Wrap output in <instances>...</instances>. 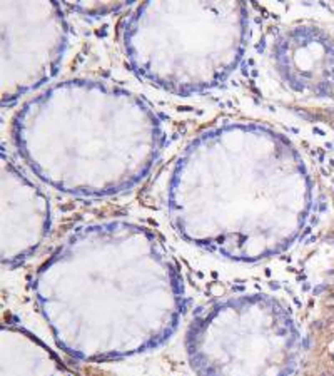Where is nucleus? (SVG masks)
I'll return each mask as SVG.
<instances>
[{
    "mask_svg": "<svg viewBox=\"0 0 334 376\" xmlns=\"http://www.w3.org/2000/svg\"><path fill=\"white\" fill-rule=\"evenodd\" d=\"M33 286L57 344L84 361L157 348L184 309L181 278L161 244L119 221L70 236L40 266Z\"/></svg>",
    "mask_w": 334,
    "mask_h": 376,
    "instance_id": "1",
    "label": "nucleus"
},
{
    "mask_svg": "<svg viewBox=\"0 0 334 376\" xmlns=\"http://www.w3.org/2000/svg\"><path fill=\"white\" fill-rule=\"evenodd\" d=\"M50 228L47 197L12 162L2 164V263L13 268L40 248Z\"/></svg>",
    "mask_w": 334,
    "mask_h": 376,
    "instance_id": "4",
    "label": "nucleus"
},
{
    "mask_svg": "<svg viewBox=\"0 0 334 376\" xmlns=\"http://www.w3.org/2000/svg\"><path fill=\"white\" fill-rule=\"evenodd\" d=\"M271 59L292 92L312 97L334 94V40L317 27H292L276 38Z\"/></svg>",
    "mask_w": 334,
    "mask_h": 376,
    "instance_id": "5",
    "label": "nucleus"
},
{
    "mask_svg": "<svg viewBox=\"0 0 334 376\" xmlns=\"http://www.w3.org/2000/svg\"><path fill=\"white\" fill-rule=\"evenodd\" d=\"M2 376H67L62 361L23 328L2 326Z\"/></svg>",
    "mask_w": 334,
    "mask_h": 376,
    "instance_id": "6",
    "label": "nucleus"
},
{
    "mask_svg": "<svg viewBox=\"0 0 334 376\" xmlns=\"http://www.w3.org/2000/svg\"><path fill=\"white\" fill-rule=\"evenodd\" d=\"M311 189L302 164L201 174L179 167L171 186V219L192 244L232 261L282 253L304 228Z\"/></svg>",
    "mask_w": 334,
    "mask_h": 376,
    "instance_id": "2",
    "label": "nucleus"
},
{
    "mask_svg": "<svg viewBox=\"0 0 334 376\" xmlns=\"http://www.w3.org/2000/svg\"><path fill=\"white\" fill-rule=\"evenodd\" d=\"M301 334L287 309L269 296H237L201 311L186 333L197 376H291Z\"/></svg>",
    "mask_w": 334,
    "mask_h": 376,
    "instance_id": "3",
    "label": "nucleus"
}]
</instances>
